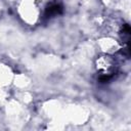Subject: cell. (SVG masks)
Masks as SVG:
<instances>
[{
    "label": "cell",
    "instance_id": "obj_1",
    "mask_svg": "<svg viewBox=\"0 0 131 131\" xmlns=\"http://www.w3.org/2000/svg\"><path fill=\"white\" fill-rule=\"evenodd\" d=\"M62 10H63V8L60 4L52 3L46 7L45 12H44V16H45V18H50V17H53L55 15H59L62 13Z\"/></svg>",
    "mask_w": 131,
    "mask_h": 131
}]
</instances>
